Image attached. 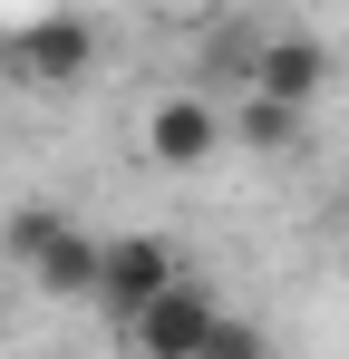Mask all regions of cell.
Segmentation results:
<instances>
[{
	"label": "cell",
	"instance_id": "7a4b0ae2",
	"mask_svg": "<svg viewBox=\"0 0 349 359\" xmlns=\"http://www.w3.org/2000/svg\"><path fill=\"white\" fill-rule=\"evenodd\" d=\"M214 320H224V301H214L204 282H194V272H184L165 301H146V311L126 320V340H136V359H204Z\"/></svg>",
	"mask_w": 349,
	"mask_h": 359
},
{
	"label": "cell",
	"instance_id": "ba28073f",
	"mask_svg": "<svg viewBox=\"0 0 349 359\" xmlns=\"http://www.w3.org/2000/svg\"><path fill=\"white\" fill-rule=\"evenodd\" d=\"M58 233H68V214H58V204H20V214L0 224V252H10V262L29 272V262H39V252H49Z\"/></svg>",
	"mask_w": 349,
	"mask_h": 359
},
{
	"label": "cell",
	"instance_id": "8992f818",
	"mask_svg": "<svg viewBox=\"0 0 349 359\" xmlns=\"http://www.w3.org/2000/svg\"><path fill=\"white\" fill-rule=\"evenodd\" d=\"M97 252H107V233H88V224H68V233L29 262V282H39V301H88L97 292Z\"/></svg>",
	"mask_w": 349,
	"mask_h": 359
},
{
	"label": "cell",
	"instance_id": "6da1fadb",
	"mask_svg": "<svg viewBox=\"0 0 349 359\" xmlns=\"http://www.w3.org/2000/svg\"><path fill=\"white\" fill-rule=\"evenodd\" d=\"M174 282H184V262H174V243H156V233H107V252H97V311L107 320H136L146 301H165Z\"/></svg>",
	"mask_w": 349,
	"mask_h": 359
},
{
	"label": "cell",
	"instance_id": "9c48e42d",
	"mask_svg": "<svg viewBox=\"0 0 349 359\" xmlns=\"http://www.w3.org/2000/svg\"><path fill=\"white\" fill-rule=\"evenodd\" d=\"M204 359H272V340H262V330H252V320H214V340H204Z\"/></svg>",
	"mask_w": 349,
	"mask_h": 359
},
{
	"label": "cell",
	"instance_id": "277c9868",
	"mask_svg": "<svg viewBox=\"0 0 349 359\" xmlns=\"http://www.w3.org/2000/svg\"><path fill=\"white\" fill-rule=\"evenodd\" d=\"M0 59L20 68L29 88H68V78H88V68H97V29H88V20H68V10H49V20H29Z\"/></svg>",
	"mask_w": 349,
	"mask_h": 359
},
{
	"label": "cell",
	"instance_id": "30bf717a",
	"mask_svg": "<svg viewBox=\"0 0 349 359\" xmlns=\"http://www.w3.org/2000/svg\"><path fill=\"white\" fill-rule=\"evenodd\" d=\"M174 10H194V0H174Z\"/></svg>",
	"mask_w": 349,
	"mask_h": 359
},
{
	"label": "cell",
	"instance_id": "52a82bcc",
	"mask_svg": "<svg viewBox=\"0 0 349 359\" xmlns=\"http://www.w3.org/2000/svg\"><path fill=\"white\" fill-rule=\"evenodd\" d=\"M301 107H282V97H252V88H242V117H233V136H242V146H252V156H291V146H301Z\"/></svg>",
	"mask_w": 349,
	"mask_h": 359
},
{
	"label": "cell",
	"instance_id": "3957f363",
	"mask_svg": "<svg viewBox=\"0 0 349 359\" xmlns=\"http://www.w3.org/2000/svg\"><path fill=\"white\" fill-rule=\"evenodd\" d=\"M242 88L252 97H282V107H320L330 97V49L320 39H301V29H282V39H252V59H242Z\"/></svg>",
	"mask_w": 349,
	"mask_h": 359
},
{
	"label": "cell",
	"instance_id": "5b68a950",
	"mask_svg": "<svg viewBox=\"0 0 349 359\" xmlns=\"http://www.w3.org/2000/svg\"><path fill=\"white\" fill-rule=\"evenodd\" d=\"M214 146H224V117H214L204 97H156V107H146V156H156V165H204Z\"/></svg>",
	"mask_w": 349,
	"mask_h": 359
}]
</instances>
